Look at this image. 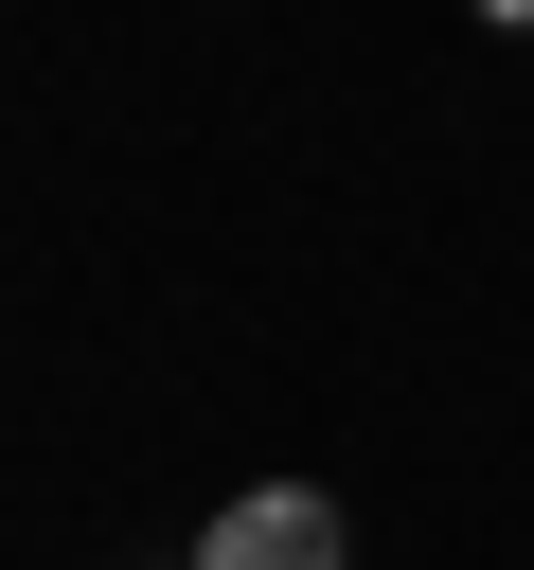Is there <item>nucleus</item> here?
<instances>
[{"mask_svg": "<svg viewBox=\"0 0 534 570\" xmlns=\"http://www.w3.org/2000/svg\"><path fill=\"white\" fill-rule=\"evenodd\" d=\"M196 570H338V499H320V481H249V499L196 534Z\"/></svg>", "mask_w": 534, "mask_h": 570, "instance_id": "f257e3e1", "label": "nucleus"}, {"mask_svg": "<svg viewBox=\"0 0 534 570\" xmlns=\"http://www.w3.org/2000/svg\"><path fill=\"white\" fill-rule=\"evenodd\" d=\"M481 18H516V36H534V0H481Z\"/></svg>", "mask_w": 534, "mask_h": 570, "instance_id": "f03ea898", "label": "nucleus"}]
</instances>
